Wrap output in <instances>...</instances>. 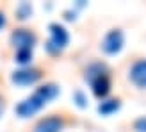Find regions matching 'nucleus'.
Segmentation results:
<instances>
[{"mask_svg":"<svg viewBox=\"0 0 146 132\" xmlns=\"http://www.w3.org/2000/svg\"><path fill=\"white\" fill-rule=\"evenodd\" d=\"M130 80L139 87H146V59L137 61L130 68Z\"/></svg>","mask_w":146,"mask_h":132,"instance_id":"6e6552de","label":"nucleus"},{"mask_svg":"<svg viewBox=\"0 0 146 132\" xmlns=\"http://www.w3.org/2000/svg\"><path fill=\"white\" fill-rule=\"evenodd\" d=\"M134 129H135L137 132H146V118H139V120H135Z\"/></svg>","mask_w":146,"mask_h":132,"instance_id":"ddd939ff","label":"nucleus"},{"mask_svg":"<svg viewBox=\"0 0 146 132\" xmlns=\"http://www.w3.org/2000/svg\"><path fill=\"white\" fill-rule=\"evenodd\" d=\"M62 127H64V123L59 116H50V118L41 120L34 127V132H61Z\"/></svg>","mask_w":146,"mask_h":132,"instance_id":"0eeeda50","label":"nucleus"},{"mask_svg":"<svg viewBox=\"0 0 146 132\" xmlns=\"http://www.w3.org/2000/svg\"><path fill=\"white\" fill-rule=\"evenodd\" d=\"M73 102L78 105V107H87V98H86V95L82 93V91H75L73 93Z\"/></svg>","mask_w":146,"mask_h":132,"instance_id":"f8f14e48","label":"nucleus"},{"mask_svg":"<svg viewBox=\"0 0 146 132\" xmlns=\"http://www.w3.org/2000/svg\"><path fill=\"white\" fill-rule=\"evenodd\" d=\"M31 14H32V7H31V4L23 2V4L18 5V18H20V20H27Z\"/></svg>","mask_w":146,"mask_h":132,"instance_id":"9b49d317","label":"nucleus"},{"mask_svg":"<svg viewBox=\"0 0 146 132\" xmlns=\"http://www.w3.org/2000/svg\"><path fill=\"white\" fill-rule=\"evenodd\" d=\"M86 79L91 82L93 86V93L96 95L98 98H104L109 95V91H111V82H109V77L104 73V68L98 64V68H96V73H93L91 70H87V75Z\"/></svg>","mask_w":146,"mask_h":132,"instance_id":"7ed1b4c3","label":"nucleus"},{"mask_svg":"<svg viewBox=\"0 0 146 132\" xmlns=\"http://www.w3.org/2000/svg\"><path fill=\"white\" fill-rule=\"evenodd\" d=\"M119 100H116V98H112V100H105V102H102V104L98 105V113L102 114V116H109V114H112V113H116L119 109Z\"/></svg>","mask_w":146,"mask_h":132,"instance_id":"1a4fd4ad","label":"nucleus"},{"mask_svg":"<svg viewBox=\"0 0 146 132\" xmlns=\"http://www.w3.org/2000/svg\"><path fill=\"white\" fill-rule=\"evenodd\" d=\"M4 25H5V16H4L2 13H0V29H2Z\"/></svg>","mask_w":146,"mask_h":132,"instance_id":"4468645a","label":"nucleus"},{"mask_svg":"<svg viewBox=\"0 0 146 132\" xmlns=\"http://www.w3.org/2000/svg\"><path fill=\"white\" fill-rule=\"evenodd\" d=\"M57 95H59V87L55 84L41 86V87H38V89L34 91L32 97L25 98L23 102H20L16 105V114L20 118H31V116H34L45 104H48L50 100H54Z\"/></svg>","mask_w":146,"mask_h":132,"instance_id":"f257e3e1","label":"nucleus"},{"mask_svg":"<svg viewBox=\"0 0 146 132\" xmlns=\"http://www.w3.org/2000/svg\"><path fill=\"white\" fill-rule=\"evenodd\" d=\"M123 43H125V38H123V32L119 29H114V31H109L105 34L104 41H102V48H104L105 54H118L123 48Z\"/></svg>","mask_w":146,"mask_h":132,"instance_id":"20e7f679","label":"nucleus"},{"mask_svg":"<svg viewBox=\"0 0 146 132\" xmlns=\"http://www.w3.org/2000/svg\"><path fill=\"white\" fill-rule=\"evenodd\" d=\"M16 61L20 64H27L32 61V50H18L16 52Z\"/></svg>","mask_w":146,"mask_h":132,"instance_id":"9d476101","label":"nucleus"},{"mask_svg":"<svg viewBox=\"0 0 146 132\" xmlns=\"http://www.w3.org/2000/svg\"><path fill=\"white\" fill-rule=\"evenodd\" d=\"M4 114V100H2V97H0V116Z\"/></svg>","mask_w":146,"mask_h":132,"instance_id":"2eb2a0df","label":"nucleus"},{"mask_svg":"<svg viewBox=\"0 0 146 132\" xmlns=\"http://www.w3.org/2000/svg\"><path fill=\"white\" fill-rule=\"evenodd\" d=\"M11 43L14 45L16 52H18V50H32L34 43H36V36L32 32L25 31V29H18V31L13 32Z\"/></svg>","mask_w":146,"mask_h":132,"instance_id":"39448f33","label":"nucleus"},{"mask_svg":"<svg viewBox=\"0 0 146 132\" xmlns=\"http://www.w3.org/2000/svg\"><path fill=\"white\" fill-rule=\"evenodd\" d=\"M41 77V73L39 70H34V68H21L18 71H14L13 75H11V80L14 84H18V86H31L34 82H38Z\"/></svg>","mask_w":146,"mask_h":132,"instance_id":"423d86ee","label":"nucleus"},{"mask_svg":"<svg viewBox=\"0 0 146 132\" xmlns=\"http://www.w3.org/2000/svg\"><path fill=\"white\" fill-rule=\"evenodd\" d=\"M50 39L46 43V50L50 54H59L61 50L68 45L70 41V34L68 31L59 23H50Z\"/></svg>","mask_w":146,"mask_h":132,"instance_id":"f03ea898","label":"nucleus"}]
</instances>
